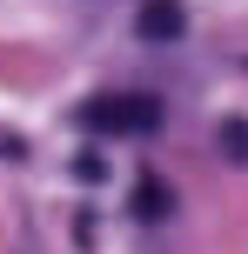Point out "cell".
Wrapping results in <instances>:
<instances>
[{
  "label": "cell",
  "instance_id": "cell-2",
  "mask_svg": "<svg viewBox=\"0 0 248 254\" xmlns=\"http://www.w3.org/2000/svg\"><path fill=\"white\" fill-rule=\"evenodd\" d=\"M141 34H155V40H168V34H181V13H174V0H155V7L141 13Z\"/></svg>",
  "mask_w": 248,
  "mask_h": 254
},
{
  "label": "cell",
  "instance_id": "cell-1",
  "mask_svg": "<svg viewBox=\"0 0 248 254\" xmlns=\"http://www.w3.org/2000/svg\"><path fill=\"white\" fill-rule=\"evenodd\" d=\"M107 127H155V107H141V101H107V107H94Z\"/></svg>",
  "mask_w": 248,
  "mask_h": 254
}]
</instances>
